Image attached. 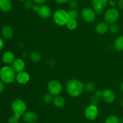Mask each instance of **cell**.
I'll use <instances>...</instances> for the list:
<instances>
[{"instance_id": "cell-39", "label": "cell", "mask_w": 123, "mask_h": 123, "mask_svg": "<svg viewBox=\"0 0 123 123\" xmlns=\"http://www.w3.org/2000/svg\"><path fill=\"white\" fill-rule=\"evenodd\" d=\"M39 8H40V6H38V5L36 4H34V5L33 7H32V9H33L34 10L36 11V12H37V11L38 10V9H39Z\"/></svg>"}, {"instance_id": "cell-41", "label": "cell", "mask_w": 123, "mask_h": 123, "mask_svg": "<svg viewBox=\"0 0 123 123\" xmlns=\"http://www.w3.org/2000/svg\"><path fill=\"white\" fill-rule=\"evenodd\" d=\"M120 123H123V118L122 119H121V120H120Z\"/></svg>"}, {"instance_id": "cell-20", "label": "cell", "mask_w": 123, "mask_h": 123, "mask_svg": "<svg viewBox=\"0 0 123 123\" xmlns=\"http://www.w3.org/2000/svg\"><path fill=\"white\" fill-rule=\"evenodd\" d=\"M114 48L116 50L121 51L123 50V36H120L114 42Z\"/></svg>"}, {"instance_id": "cell-43", "label": "cell", "mask_w": 123, "mask_h": 123, "mask_svg": "<svg viewBox=\"0 0 123 123\" xmlns=\"http://www.w3.org/2000/svg\"><path fill=\"white\" fill-rule=\"evenodd\" d=\"M122 105H123V100H122Z\"/></svg>"}, {"instance_id": "cell-34", "label": "cell", "mask_w": 123, "mask_h": 123, "mask_svg": "<svg viewBox=\"0 0 123 123\" xmlns=\"http://www.w3.org/2000/svg\"><path fill=\"white\" fill-rule=\"evenodd\" d=\"M117 0H109V2L108 3L110 4V6H111L112 7H115L117 4Z\"/></svg>"}, {"instance_id": "cell-14", "label": "cell", "mask_w": 123, "mask_h": 123, "mask_svg": "<svg viewBox=\"0 0 123 123\" xmlns=\"http://www.w3.org/2000/svg\"><path fill=\"white\" fill-rule=\"evenodd\" d=\"M15 59V55L14 53L10 51H7L4 52L2 55V62L7 65L12 64Z\"/></svg>"}, {"instance_id": "cell-5", "label": "cell", "mask_w": 123, "mask_h": 123, "mask_svg": "<svg viewBox=\"0 0 123 123\" xmlns=\"http://www.w3.org/2000/svg\"><path fill=\"white\" fill-rule=\"evenodd\" d=\"M119 12L116 8H111L108 9L104 14L105 20L106 23L112 24H114L118 19Z\"/></svg>"}, {"instance_id": "cell-25", "label": "cell", "mask_w": 123, "mask_h": 123, "mask_svg": "<svg viewBox=\"0 0 123 123\" xmlns=\"http://www.w3.org/2000/svg\"><path fill=\"white\" fill-rule=\"evenodd\" d=\"M67 12H68V16H69L70 19L76 20L77 18L79 16V13H78V11L75 9H71Z\"/></svg>"}, {"instance_id": "cell-24", "label": "cell", "mask_w": 123, "mask_h": 123, "mask_svg": "<svg viewBox=\"0 0 123 123\" xmlns=\"http://www.w3.org/2000/svg\"><path fill=\"white\" fill-rule=\"evenodd\" d=\"M84 89L86 90V92H93L96 90V86L94 83H88L87 84H86V85L84 86Z\"/></svg>"}, {"instance_id": "cell-15", "label": "cell", "mask_w": 123, "mask_h": 123, "mask_svg": "<svg viewBox=\"0 0 123 123\" xmlns=\"http://www.w3.org/2000/svg\"><path fill=\"white\" fill-rule=\"evenodd\" d=\"M30 76L29 74L25 71L18 73V74L16 76V80L18 83L21 84H25L27 83L30 81Z\"/></svg>"}, {"instance_id": "cell-30", "label": "cell", "mask_w": 123, "mask_h": 123, "mask_svg": "<svg viewBox=\"0 0 123 123\" xmlns=\"http://www.w3.org/2000/svg\"><path fill=\"white\" fill-rule=\"evenodd\" d=\"M79 4L76 0H70L69 2V6L71 9H76L78 7Z\"/></svg>"}, {"instance_id": "cell-2", "label": "cell", "mask_w": 123, "mask_h": 123, "mask_svg": "<svg viewBox=\"0 0 123 123\" xmlns=\"http://www.w3.org/2000/svg\"><path fill=\"white\" fill-rule=\"evenodd\" d=\"M12 67L6 65L0 69V79L4 83L9 84L14 82L16 79V75Z\"/></svg>"}, {"instance_id": "cell-42", "label": "cell", "mask_w": 123, "mask_h": 123, "mask_svg": "<svg viewBox=\"0 0 123 123\" xmlns=\"http://www.w3.org/2000/svg\"><path fill=\"white\" fill-rule=\"evenodd\" d=\"M19 1H26V0H19Z\"/></svg>"}, {"instance_id": "cell-4", "label": "cell", "mask_w": 123, "mask_h": 123, "mask_svg": "<svg viewBox=\"0 0 123 123\" xmlns=\"http://www.w3.org/2000/svg\"><path fill=\"white\" fill-rule=\"evenodd\" d=\"M12 109L15 115L20 117L24 115L26 110V104L22 100L19 98L14 99L12 102Z\"/></svg>"}, {"instance_id": "cell-38", "label": "cell", "mask_w": 123, "mask_h": 123, "mask_svg": "<svg viewBox=\"0 0 123 123\" xmlns=\"http://www.w3.org/2000/svg\"><path fill=\"white\" fill-rule=\"evenodd\" d=\"M4 46V42L3 39L1 37H0V50L3 49Z\"/></svg>"}, {"instance_id": "cell-27", "label": "cell", "mask_w": 123, "mask_h": 123, "mask_svg": "<svg viewBox=\"0 0 123 123\" xmlns=\"http://www.w3.org/2000/svg\"><path fill=\"white\" fill-rule=\"evenodd\" d=\"M109 30L112 34H117L119 31L118 25L115 24H111V25L109 27Z\"/></svg>"}, {"instance_id": "cell-29", "label": "cell", "mask_w": 123, "mask_h": 123, "mask_svg": "<svg viewBox=\"0 0 123 123\" xmlns=\"http://www.w3.org/2000/svg\"><path fill=\"white\" fill-rule=\"evenodd\" d=\"M19 119L20 117L18 116L15 115H13L10 116L8 119V123H18L19 121Z\"/></svg>"}, {"instance_id": "cell-23", "label": "cell", "mask_w": 123, "mask_h": 123, "mask_svg": "<svg viewBox=\"0 0 123 123\" xmlns=\"http://www.w3.org/2000/svg\"><path fill=\"white\" fill-rule=\"evenodd\" d=\"M120 121L118 117L115 115H111L106 119L105 123H120Z\"/></svg>"}, {"instance_id": "cell-26", "label": "cell", "mask_w": 123, "mask_h": 123, "mask_svg": "<svg viewBox=\"0 0 123 123\" xmlns=\"http://www.w3.org/2000/svg\"><path fill=\"white\" fill-rule=\"evenodd\" d=\"M53 95L50 93H47L43 96V101L45 103H50L53 100Z\"/></svg>"}, {"instance_id": "cell-31", "label": "cell", "mask_w": 123, "mask_h": 123, "mask_svg": "<svg viewBox=\"0 0 123 123\" xmlns=\"http://www.w3.org/2000/svg\"><path fill=\"white\" fill-rule=\"evenodd\" d=\"M90 101H91V104L96 106L98 102V97L97 96H96V95H93V96H91V98H90Z\"/></svg>"}, {"instance_id": "cell-1", "label": "cell", "mask_w": 123, "mask_h": 123, "mask_svg": "<svg viewBox=\"0 0 123 123\" xmlns=\"http://www.w3.org/2000/svg\"><path fill=\"white\" fill-rule=\"evenodd\" d=\"M84 85L80 81L72 78L67 82L66 84V90L68 95L72 97H77L82 94Z\"/></svg>"}, {"instance_id": "cell-21", "label": "cell", "mask_w": 123, "mask_h": 123, "mask_svg": "<svg viewBox=\"0 0 123 123\" xmlns=\"http://www.w3.org/2000/svg\"><path fill=\"white\" fill-rule=\"evenodd\" d=\"M41 58H42L41 54H40L39 52L37 51L31 52L30 54V59L33 62H38L41 60Z\"/></svg>"}, {"instance_id": "cell-36", "label": "cell", "mask_w": 123, "mask_h": 123, "mask_svg": "<svg viewBox=\"0 0 123 123\" xmlns=\"http://www.w3.org/2000/svg\"><path fill=\"white\" fill-rule=\"evenodd\" d=\"M57 3L60 4H63L67 3L68 1H70V0H55Z\"/></svg>"}, {"instance_id": "cell-6", "label": "cell", "mask_w": 123, "mask_h": 123, "mask_svg": "<svg viewBox=\"0 0 123 123\" xmlns=\"http://www.w3.org/2000/svg\"><path fill=\"white\" fill-rule=\"evenodd\" d=\"M48 89L49 93L52 95H58L62 91V85L58 81L52 80L48 83Z\"/></svg>"}, {"instance_id": "cell-3", "label": "cell", "mask_w": 123, "mask_h": 123, "mask_svg": "<svg viewBox=\"0 0 123 123\" xmlns=\"http://www.w3.org/2000/svg\"><path fill=\"white\" fill-rule=\"evenodd\" d=\"M54 20L57 25L62 26L67 24L70 19L68 12L63 9H58L54 12L53 15Z\"/></svg>"}, {"instance_id": "cell-13", "label": "cell", "mask_w": 123, "mask_h": 123, "mask_svg": "<svg viewBox=\"0 0 123 123\" xmlns=\"http://www.w3.org/2000/svg\"><path fill=\"white\" fill-rule=\"evenodd\" d=\"M37 114L32 111H28L23 115V119L26 123H34L37 120Z\"/></svg>"}, {"instance_id": "cell-12", "label": "cell", "mask_w": 123, "mask_h": 123, "mask_svg": "<svg viewBox=\"0 0 123 123\" xmlns=\"http://www.w3.org/2000/svg\"><path fill=\"white\" fill-rule=\"evenodd\" d=\"M12 68L13 69L15 72L19 73L24 71L25 68V64L24 60L21 59H15L13 63H12Z\"/></svg>"}, {"instance_id": "cell-28", "label": "cell", "mask_w": 123, "mask_h": 123, "mask_svg": "<svg viewBox=\"0 0 123 123\" xmlns=\"http://www.w3.org/2000/svg\"><path fill=\"white\" fill-rule=\"evenodd\" d=\"M34 4L35 3L32 0H26V1H25V3H24V7L26 10L32 9Z\"/></svg>"}, {"instance_id": "cell-18", "label": "cell", "mask_w": 123, "mask_h": 123, "mask_svg": "<svg viewBox=\"0 0 123 123\" xmlns=\"http://www.w3.org/2000/svg\"><path fill=\"white\" fill-rule=\"evenodd\" d=\"M109 27L108 26V24L105 22H99L96 27V31L97 33L103 34L108 32L109 30Z\"/></svg>"}, {"instance_id": "cell-17", "label": "cell", "mask_w": 123, "mask_h": 123, "mask_svg": "<svg viewBox=\"0 0 123 123\" xmlns=\"http://www.w3.org/2000/svg\"><path fill=\"white\" fill-rule=\"evenodd\" d=\"M12 8L11 0H0V10L3 12H8Z\"/></svg>"}, {"instance_id": "cell-7", "label": "cell", "mask_w": 123, "mask_h": 123, "mask_svg": "<svg viewBox=\"0 0 123 123\" xmlns=\"http://www.w3.org/2000/svg\"><path fill=\"white\" fill-rule=\"evenodd\" d=\"M81 15L85 21L87 22H92L96 19V13L94 10L90 7H85L82 10Z\"/></svg>"}, {"instance_id": "cell-16", "label": "cell", "mask_w": 123, "mask_h": 123, "mask_svg": "<svg viewBox=\"0 0 123 123\" xmlns=\"http://www.w3.org/2000/svg\"><path fill=\"white\" fill-rule=\"evenodd\" d=\"M1 34L3 37L9 39L12 38L13 36V30L12 27L9 25H5L2 28L1 30Z\"/></svg>"}, {"instance_id": "cell-32", "label": "cell", "mask_w": 123, "mask_h": 123, "mask_svg": "<svg viewBox=\"0 0 123 123\" xmlns=\"http://www.w3.org/2000/svg\"><path fill=\"white\" fill-rule=\"evenodd\" d=\"M34 1L36 4L38 5V6H42L46 2L47 0H32Z\"/></svg>"}, {"instance_id": "cell-37", "label": "cell", "mask_w": 123, "mask_h": 123, "mask_svg": "<svg viewBox=\"0 0 123 123\" xmlns=\"http://www.w3.org/2000/svg\"><path fill=\"white\" fill-rule=\"evenodd\" d=\"M102 94H103V90H97V91L96 92V94H95V95H96V96H97L98 97H99V96H102Z\"/></svg>"}, {"instance_id": "cell-11", "label": "cell", "mask_w": 123, "mask_h": 123, "mask_svg": "<svg viewBox=\"0 0 123 123\" xmlns=\"http://www.w3.org/2000/svg\"><path fill=\"white\" fill-rule=\"evenodd\" d=\"M102 98L103 100L105 102L110 103L113 102L115 99V94L112 90L109 89H104L103 90V94H102Z\"/></svg>"}, {"instance_id": "cell-22", "label": "cell", "mask_w": 123, "mask_h": 123, "mask_svg": "<svg viewBox=\"0 0 123 123\" xmlns=\"http://www.w3.org/2000/svg\"><path fill=\"white\" fill-rule=\"evenodd\" d=\"M67 28L69 29L70 30H73L76 29L78 27V23H77L76 20L75 19H70L67 22V24H66Z\"/></svg>"}, {"instance_id": "cell-40", "label": "cell", "mask_w": 123, "mask_h": 123, "mask_svg": "<svg viewBox=\"0 0 123 123\" xmlns=\"http://www.w3.org/2000/svg\"><path fill=\"white\" fill-rule=\"evenodd\" d=\"M120 89H121V90L123 92V82L121 83V86H120Z\"/></svg>"}, {"instance_id": "cell-9", "label": "cell", "mask_w": 123, "mask_h": 123, "mask_svg": "<svg viewBox=\"0 0 123 123\" xmlns=\"http://www.w3.org/2000/svg\"><path fill=\"white\" fill-rule=\"evenodd\" d=\"M108 2L109 0H92V6L96 14H101L103 13Z\"/></svg>"}, {"instance_id": "cell-35", "label": "cell", "mask_w": 123, "mask_h": 123, "mask_svg": "<svg viewBox=\"0 0 123 123\" xmlns=\"http://www.w3.org/2000/svg\"><path fill=\"white\" fill-rule=\"evenodd\" d=\"M117 6L120 9H123V0H118L117 2Z\"/></svg>"}, {"instance_id": "cell-8", "label": "cell", "mask_w": 123, "mask_h": 123, "mask_svg": "<svg viewBox=\"0 0 123 123\" xmlns=\"http://www.w3.org/2000/svg\"><path fill=\"white\" fill-rule=\"evenodd\" d=\"M85 117L90 121H93L97 118L98 114V109L94 105H90L86 107L84 112Z\"/></svg>"}, {"instance_id": "cell-33", "label": "cell", "mask_w": 123, "mask_h": 123, "mask_svg": "<svg viewBox=\"0 0 123 123\" xmlns=\"http://www.w3.org/2000/svg\"><path fill=\"white\" fill-rule=\"evenodd\" d=\"M5 86H4V83L0 79V94H1L2 92H3V91L4 90Z\"/></svg>"}, {"instance_id": "cell-19", "label": "cell", "mask_w": 123, "mask_h": 123, "mask_svg": "<svg viewBox=\"0 0 123 123\" xmlns=\"http://www.w3.org/2000/svg\"><path fill=\"white\" fill-rule=\"evenodd\" d=\"M53 102H54V105L56 107H58V108L62 107L63 106H64L65 104H66L65 99L62 96H60L59 95H56L54 98V99H53Z\"/></svg>"}, {"instance_id": "cell-10", "label": "cell", "mask_w": 123, "mask_h": 123, "mask_svg": "<svg viewBox=\"0 0 123 123\" xmlns=\"http://www.w3.org/2000/svg\"><path fill=\"white\" fill-rule=\"evenodd\" d=\"M37 14L43 19H48L52 15V10L49 6L47 5H42L40 6V8L37 11Z\"/></svg>"}]
</instances>
